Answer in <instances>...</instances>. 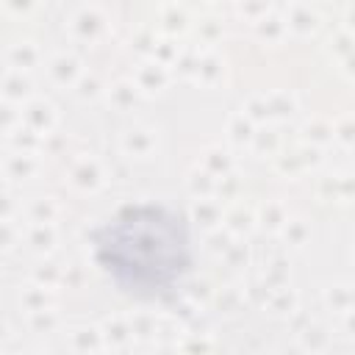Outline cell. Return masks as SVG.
<instances>
[{
    "mask_svg": "<svg viewBox=\"0 0 355 355\" xmlns=\"http://www.w3.org/2000/svg\"><path fill=\"white\" fill-rule=\"evenodd\" d=\"M103 277L133 302H175L194 272L191 225L166 202H125L89 233Z\"/></svg>",
    "mask_w": 355,
    "mask_h": 355,
    "instance_id": "obj_1",
    "label": "cell"
}]
</instances>
